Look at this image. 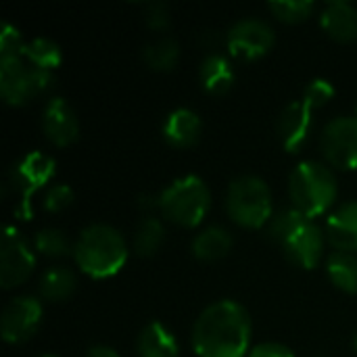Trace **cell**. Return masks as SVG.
<instances>
[{
  "mask_svg": "<svg viewBox=\"0 0 357 357\" xmlns=\"http://www.w3.org/2000/svg\"><path fill=\"white\" fill-rule=\"evenodd\" d=\"M251 318L230 299L201 312L192 328V349L199 357H247L251 343Z\"/></svg>",
  "mask_w": 357,
  "mask_h": 357,
  "instance_id": "cell-1",
  "label": "cell"
},
{
  "mask_svg": "<svg viewBox=\"0 0 357 357\" xmlns=\"http://www.w3.org/2000/svg\"><path fill=\"white\" fill-rule=\"evenodd\" d=\"M268 236L282 247L291 264L303 270H314L318 266L326 238L314 220L305 218L293 207L272 215L268 224Z\"/></svg>",
  "mask_w": 357,
  "mask_h": 357,
  "instance_id": "cell-2",
  "label": "cell"
},
{
  "mask_svg": "<svg viewBox=\"0 0 357 357\" xmlns=\"http://www.w3.org/2000/svg\"><path fill=\"white\" fill-rule=\"evenodd\" d=\"M73 259L90 278H111L126 266L128 245L119 230L105 224H94L77 236L73 245Z\"/></svg>",
  "mask_w": 357,
  "mask_h": 357,
  "instance_id": "cell-3",
  "label": "cell"
},
{
  "mask_svg": "<svg viewBox=\"0 0 357 357\" xmlns=\"http://www.w3.org/2000/svg\"><path fill=\"white\" fill-rule=\"evenodd\" d=\"M289 195L293 209L314 220L333 207L337 199V178L324 163L301 161L291 174Z\"/></svg>",
  "mask_w": 357,
  "mask_h": 357,
  "instance_id": "cell-4",
  "label": "cell"
},
{
  "mask_svg": "<svg viewBox=\"0 0 357 357\" xmlns=\"http://www.w3.org/2000/svg\"><path fill=\"white\" fill-rule=\"evenodd\" d=\"M211 207V192L199 176H184L159 195L161 215L182 228H197Z\"/></svg>",
  "mask_w": 357,
  "mask_h": 357,
  "instance_id": "cell-5",
  "label": "cell"
},
{
  "mask_svg": "<svg viewBox=\"0 0 357 357\" xmlns=\"http://www.w3.org/2000/svg\"><path fill=\"white\" fill-rule=\"evenodd\" d=\"M226 211L243 228H261L272 220V190L257 176H241L230 182Z\"/></svg>",
  "mask_w": 357,
  "mask_h": 357,
  "instance_id": "cell-6",
  "label": "cell"
},
{
  "mask_svg": "<svg viewBox=\"0 0 357 357\" xmlns=\"http://www.w3.org/2000/svg\"><path fill=\"white\" fill-rule=\"evenodd\" d=\"M52 88V71L29 65L25 56H0V94L10 107H23Z\"/></svg>",
  "mask_w": 357,
  "mask_h": 357,
  "instance_id": "cell-7",
  "label": "cell"
},
{
  "mask_svg": "<svg viewBox=\"0 0 357 357\" xmlns=\"http://www.w3.org/2000/svg\"><path fill=\"white\" fill-rule=\"evenodd\" d=\"M54 176V159H50L44 153H29L25 155L10 172V184L15 188V195L19 197L17 215L23 220L31 218V205L29 199L33 192H38L50 178Z\"/></svg>",
  "mask_w": 357,
  "mask_h": 357,
  "instance_id": "cell-8",
  "label": "cell"
},
{
  "mask_svg": "<svg viewBox=\"0 0 357 357\" xmlns=\"http://www.w3.org/2000/svg\"><path fill=\"white\" fill-rule=\"evenodd\" d=\"M326 161L339 169H357V117L333 119L320 138Z\"/></svg>",
  "mask_w": 357,
  "mask_h": 357,
  "instance_id": "cell-9",
  "label": "cell"
},
{
  "mask_svg": "<svg viewBox=\"0 0 357 357\" xmlns=\"http://www.w3.org/2000/svg\"><path fill=\"white\" fill-rule=\"evenodd\" d=\"M274 29L259 19H243L226 33V48L234 59L255 61L268 54L274 46Z\"/></svg>",
  "mask_w": 357,
  "mask_h": 357,
  "instance_id": "cell-10",
  "label": "cell"
},
{
  "mask_svg": "<svg viewBox=\"0 0 357 357\" xmlns=\"http://www.w3.org/2000/svg\"><path fill=\"white\" fill-rule=\"evenodd\" d=\"M36 268V255L15 228H6L0 245V284L15 289L23 284Z\"/></svg>",
  "mask_w": 357,
  "mask_h": 357,
  "instance_id": "cell-11",
  "label": "cell"
},
{
  "mask_svg": "<svg viewBox=\"0 0 357 357\" xmlns=\"http://www.w3.org/2000/svg\"><path fill=\"white\" fill-rule=\"evenodd\" d=\"M42 303L36 297H17L13 299L0 318L2 339L10 345L25 343L31 339L42 324Z\"/></svg>",
  "mask_w": 357,
  "mask_h": 357,
  "instance_id": "cell-12",
  "label": "cell"
},
{
  "mask_svg": "<svg viewBox=\"0 0 357 357\" xmlns=\"http://www.w3.org/2000/svg\"><path fill=\"white\" fill-rule=\"evenodd\" d=\"M42 130L54 146H69L79 136V121L65 98L52 96L42 113Z\"/></svg>",
  "mask_w": 357,
  "mask_h": 357,
  "instance_id": "cell-13",
  "label": "cell"
},
{
  "mask_svg": "<svg viewBox=\"0 0 357 357\" xmlns=\"http://www.w3.org/2000/svg\"><path fill=\"white\" fill-rule=\"evenodd\" d=\"M312 113L314 109L307 107L303 100H295L282 111L278 119V136L287 153H297L305 146L314 126Z\"/></svg>",
  "mask_w": 357,
  "mask_h": 357,
  "instance_id": "cell-14",
  "label": "cell"
},
{
  "mask_svg": "<svg viewBox=\"0 0 357 357\" xmlns=\"http://www.w3.org/2000/svg\"><path fill=\"white\" fill-rule=\"evenodd\" d=\"M326 241L343 253L357 251V201L345 203L326 218Z\"/></svg>",
  "mask_w": 357,
  "mask_h": 357,
  "instance_id": "cell-15",
  "label": "cell"
},
{
  "mask_svg": "<svg viewBox=\"0 0 357 357\" xmlns=\"http://www.w3.org/2000/svg\"><path fill=\"white\" fill-rule=\"evenodd\" d=\"M203 123L201 117L190 109H176L167 115L163 123V138L167 144L176 149L195 146L201 138Z\"/></svg>",
  "mask_w": 357,
  "mask_h": 357,
  "instance_id": "cell-16",
  "label": "cell"
},
{
  "mask_svg": "<svg viewBox=\"0 0 357 357\" xmlns=\"http://www.w3.org/2000/svg\"><path fill=\"white\" fill-rule=\"evenodd\" d=\"M322 29L337 42L357 40V8L349 2H331L320 17Z\"/></svg>",
  "mask_w": 357,
  "mask_h": 357,
  "instance_id": "cell-17",
  "label": "cell"
},
{
  "mask_svg": "<svg viewBox=\"0 0 357 357\" xmlns=\"http://www.w3.org/2000/svg\"><path fill=\"white\" fill-rule=\"evenodd\" d=\"M199 79H201V86L209 94H213V96L228 94L234 86V71H232L230 61L220 52L207 54L201 63Z\"/></svg>",
  "mask_w": 357,
  "mask_h": 357,
  "instance_id": "cell-18",
  "label": "cell"
},
{
  "mask_svg": "<svg viewBox=\"0 0 357 357\" xmlns=\"http://www.w3.org/2000/svg\"><path fill=\"white\" fill-rule=\"evenodd\" d=\"M138 357H180V345L176 337L161 324L151 322L138 335Z\"/></svg>",
  "mask_w": 357,
  "mask_h": 357,
  "instance_id": "cell-19",
  "label": "cell"
},
{
  "mask_svg": "<svg viewBox=\"0 0 357 357\" xmlns=\"http://www.w3.org/2000/svg\"><path fill=\"white\" fill-rule=\"evenodd\" d=\"M232 245H234L232 234L226 228L213 226V228H207L195 236L192 255L201 261H218L230 253Z\"/></svg>",
  "mask_w": 357,
  "mask_h": 357,
  "instance_id": "cell-20",
  "label": "cell"
},
{
  "mask_svg": "<svg viewBox=\"0 0 357 357\" xmlns=\"http://www.w3.org/2000/svg\"><path fill=\"white\" fill-rule=\"evenodd\" d=\"M326 274L343 293H357V255L343 251L333 253L326 264Z\"/></svg>",
  "mask_w": 357,
  "mask_h": 357,
  "instance_id": "cell-21",
  "label": "cell"
},
{
  "mask_svg": "<svg viewBox=\"0 0 357 357\" xmlns=\"http://www.w3.org/2000/svg\"><path fill=\"white\" fill-rule=\"evenodd\" d=\"M75 284H77V280L71 270L61 268V266L50 268L40 278V295L46 301H65L73 295Z\"/></svg>",
  "mask_w": 357,
  "mask_h": 357,
  "instance_id": "cell-22",
  "label": "cell"
},
{
  "mask_svg": "<svg viewBox=\"0 0 357 357\" xmlns=\"http://www.w3.org/2000/svg\"><path fill=\"white\" fill-rule=\"evenodd\" d=\"M163 243H165V228H163L161 220H157V218H153V215L144 218V220L138 224V228H136V232H134V238H132L134 251H136V255H140V257H151V255H155V253L163 247Z\"/></svg>",
  "mask_w": 357,
  "mask_h": 357,
  "instance_id": "cell-23",
  "label": "cell"
},
{
  "mask_svg": "<svg viewBox=\"0 0 357 357\" xmlns=\"http://www.w3.org/2000/svg\"><path fill=\"white\" fill-rule=\"evenodd\" d=\"M23 56H25V61L29 65H33L38 69H44V71H54L63 61L61 48L48 38H36V40L27 42L25 50H23Z\"/></svg>",
  "mask_w": 357,
  "mask_h": 357,
  "instance_id": "cell-24",
  "label": "cell"
},
{
  "mask_svg": "<svg viewBox=\"0 0 357 357\" xmlns=\"http://www.w3.org/2000/svg\"><path fill=\"white\" fill-rule=\"evenodd\" d=\"M142 59L153 71H172L180 61V46L172 38H161L144 48Z\"/></svg>",
  "mask_w": 357,
  "mask_h": 357,
  "instance_id": "cell-25",
  "label": "cell"
},
{
  "mask_svg": "<svg viewBox=\"0 0 357 357\" xmlns=\"http://www.w3.org/2000/svg\"><path fill=\"white\" fill-rule=\"evenodd\" d=\"M36 251L44 257H50V259H56V257H65L69 253H73V247L69 243V238L65 236V232L56 230V228H46V230H40L36 234Z\"/></svg>",
  "mask_w": 357,
  "mask_h": 357,
  "instance_id": "cell-26",
  "label": "cell"
},
{
  "mask_svg": "<svg viewBox=\"0 0 357 357\" xmlns=\"http://www.w3.org/2000/svg\"><path fill=\"white\" fill-rule=\"evenodd\" d=\"M268 8L282 23H301L312 17L316 4L310 0H280V2H270Z\"/></svg>",
  "mask_w": 357,
  "mask_h": 357,
  "instance_id": "cell-27",
  "label": "cell"
},
{
  "mask_svg": "<svg viewBox=\"0 0 357 357\" xmlns=\"http://www.w3.org/2000/svg\"><path fill=\"white\" fill-rule=\"evenodd\" d=\"M333 96H335V88H333V84H331L328 79H314V82L305 88L301 100H303L307 107H312V109H320V107H324Z\"/></svg>",
  "mask_w": 357,
  "mask_h": 357,
  "instance_id": "cell-28",
  "label": "cell"
},
{
  "mask_svg": "<svg viewBox=\"0 0 357 357\" xmlns=\"http://www.w3.org/2000/svg\"><path fill=\"white\" fill-rule=\"evenodd\" d=\"M73 203V190L67 184H54L44 195V209L50 213H59Z\"/></svg>",
  "mask_w": 357,
  "mask_h": 357,
  "instance_id": "cell-29",
  "label": "cell"
},
{
  "mask_svg": "<svg viewBox=\"0 0 357 357\" xmlns=\"http://www.w3.org/2000/svg\"><path fill=\"white\" fill-rule=\"evenodd\" d=\"M25 44L21 40V33L17 27L13 25H4L2 27V33H0V56H23V50H25Z\"/></svg>",
  "mask_w": 357,
  "mask_h": 357,
  "instance_id": "cell-30",
  "label": "cell"
},
{
  "mask_svg": "<svg viewBox=\"0 0 357 357\" xmlns=\"http://www.w3.org/2000/svg\"><path fill=\"white\" fill-rule=\"evenodd\" d=\"M144 21L151 29H165L169 25V8L163 2H153L146 4L144 8Z\"/></svg>",
  "mask_w": 357,
  "mask_h": 357,
  "instance_id": "cell-31",
  "label": "cell"
},
{
  "mask_svg": "<svg viewBox=\"0 0 357 357\" xmlns=\"http://www.w3.org/2000/svg\"><path fill=\"white\" fill-rule=\"evenodd\" d=\"M247 357H295V354L280 343H261L253 347Z\"/></svg>",
  "mask_w": 357,
  "mask_h": 357,
  "instance_id": "cell-32",
  "label": "cell"
},
{
  "mask_svg": "<svg viewBox=\"0 0 357 357\" xmlns=\"http://www.w3.org/2000/svg\"><path fill=\"white\" fill-rule=\"evenodd\" d=\"M86 357H121L115 349H111V347H105V345H96V347H92Z\"/></svg>",
  "mask_w": 357,
  "mask_h": 357,
  "instance_id": "cell-33",
  "label": "cell"
},
{
  "mask_svg": "<svg viewBox=\"0 0 357 357\" xmlns=\"http://www.w3.org/2000/svg\"><path fill=\"white\" fill-rule=\"evenodd\" d=\"M354 347H356V351H357V335H356V339H354Z\"/></svg>",
  "mask_w": 357,
  "mask_h": 357,
  "instance_id": "cell-34",
  "label": "cell"
},
{
  "mask_svg": "<svg viewBox=\"0 0 357 357\" xmlns=\"http://www.w3.org/2000/svg\"><path fill=\"white\" fill-rule=\"evenodd\" d=\"M42 357H54V356H42Z\"/></svg>",
  "mask_w": 357,
  "mask_h": 357,
  "instance_id": "cell-35",
  "label": "cell"
},
{
  "mask_svg": "<svg viewBox=\"0 0 357 357\" xmlns=\"http://www.w3.org/2000/svg\"><path fill=\"white\" fill-rule=\"evenodd\" d=\"M356 117H357V109H356Z\"/></svg>",
  "mask_w": 357,
  "mask_h": 357,
  "instance_id": "cell-36",
  "label": "cell"
}]
</instances>
